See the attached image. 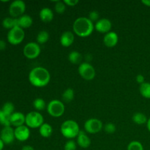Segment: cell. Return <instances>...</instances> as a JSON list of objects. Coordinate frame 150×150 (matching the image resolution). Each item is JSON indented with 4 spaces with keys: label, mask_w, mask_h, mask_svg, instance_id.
Here are the masks:
<instances>
[{
    "label": "cell",
    "mask_w": 150,
    "mask_h": 150,
    "mask_svg": "<svg viewBox=\"0 0 150 150\" xmlns=\"http://www.w3.org/2000/svg\"><path fill=\"white\" fill-rule=\"evenodd\" d=\"M51 81V74L43 67H35L29 73V81L32 86L42 88L47 86Z\"/></svg>",
    "instance_id": "cell-1"
},
{
    "label": "cell",
    "mask_w": 150,
    "mask_h": 150,
    "mask_svg": "<svg viewBox=\"0 0 150 150\" xmlns=\"http://www.w3.org/2000/svg\"><path fill=\"white\" fill-rule=\"evenodd\" d=\"M95 29V24L87 17H79L73 24V33L80 38L90 36Z\"/></svg>",
    "instance_id": "cell-2"
},
{
    "label": "cell",
    "mask_w": 150,
    "mask_h": 150,
    "mask_svg": "<svg viewBox=\"0 0 150 150\" xmlns=\"http://www.w3.org/2000/svg\"><path fill=\"white\" fill-rule=\"evenodd\" d=\"M60 131L64 138L69 140H73L75 138H77L81 130L77 122L73 120H68L62 124Z\"/></svg>",
    "instance_id": "cell-3"
},
{
    "label": "cell",
    "mask_w": 150,
    "mask_h": 150,
    "mask_svg": "<svg viewBox=\"0 0 150 150\" xmlns=\"http://www.w3.org/2000/svg\"><path fill=\"white\" fill-rule=\"evenodd\" d=\"M47 112L51 117L59 118L64 114L65 106L62 101L59 100H52L48 103L46 107Z\"/></svg>",
    "instance_id": "cell-4"
},
{
    "label": "cell",
    "mask_w": 150,
    "mask_h": 150,
    "mask_svg": "<svg viewBox=\"0 0 150 150\" xmlns=\"http://www.w3.org/2000/svg\"><path fill=\"white\" fill-rule=\"evenodd\" d=\"M43 123V116L39 111H31L26 115L25 125L29 128H40Z\"/></svg>",
    "instance_id": "cell-5"
},
{
    "label": "cell",
    "mask_w": 150,
    "mask_h": 150,
    "mask_svg": "<svg viewBox=\"0 0 150 150\" xmlns=\"http://www.w3.org/2000/svg\"><path fill=\"white\" fill-rule=\"evenodd\" d=\"M25 38V32L22 28L19 26L13 28L9 30L7 35V39L9 43L11 45H19L23 42Z\"/></svg>",
    "instance_id": "cell-6"
},
{
    "label": "cell",
    "mask_w": 150,
    "mask_h": 150,
    "mask_svg": "<svg viewBox=\"0 0 150 150\" xmlns=\"http://www.w3.org/2000/svg\"><path fill=\"white\" fill-rule=\"evenodd\" d=\"M78 71L81 77L86 81H91L94 79L96 75L95 67L87 62L81 63L78 68Z\"/></svg>",
    "instance_id": "cell-7"
},
{
    "label": "cell",
    "mask_w": 150,
    "mask_h": 150,
    "mask_svg": "<svg viewBox=\"0 0 150 150\" xmlns=\"http://www.w3.org/2000/svg\"><path fill=\"white\" fill-rule=\"evenodd\" d=\"M26 11V4L22 0H15L9 6V13L14 18H18L24 15Z\"/></svg>",
    "instance_id": "cell-8"
},
{
    "label": "cell",
    "mask_w": 150,
    "mask_h": 150,
    "mask_svg": "<svg viewBox=\"0 0 150 150\" xmlns=\"http://www.w3.org/2000/svg\"><path fill=\"white\" fill-rule=\"evenodd\" d=\"M41 53L40 45L35 42H29L25 45L23 49V54L26 58L29 59H35L38 58Z\"/></svg>",
    "instance_id": "cell-9"
},
{
    "label": "cell",
    "mask_w": 150,
    "mask_h": 150,
    "mask_svg": "<svg viewBox=\"0 0 150 150\" xmlns=\"http://www.w3.org/2000/svg\"><path fill=\"white\" fill-rule=\"evenodd\" d=\"M84 130L86 133L95 134L99 133L103 128L102 121L97 118H91L86 120L84 123Z\"/></svg>",
    "instance_id": "cell-10"
},
{
    "label": "cell",
    "mask_w": 150,
    "mask_h": 150,
    "mask_svg": "<svg viewBox=\"0 0 150 150\" xmlns=\"http://www.w3.org/2000/svg\"><path fill=\"white\" fill-rule=\"evenodd\" d=\"M0 139L4 144H10L16 139L14 129L11 126L4 127L0 132Z\"/></svg>",
    "instance_id": "cell-11"
},
{
    "label": "cell",
    "mask_w": 150,
    "mask_h": 150,
    "mask_svg": "<svg viewBox=\"0 0 150 150\" xmlns=\"http://www.w3.org/2000/svg\"><path fill=\"white\" fill-rule=\"evenodd\" d=\"M112 28L111 21L108 18H100L95 23V29L97 32L103 34H107L111 32Z\"/></svg>",
    "instance_id": "cell-12"
},
{
    "label": "cell",
    "mask_w": 150,
    "mask_h": 150,
    "mask_svg": "<svg viewBox=\"0 0 150 150\" xmlns=\"http://www.w3.org/2000/svg\"><path fill=\"white\" fill-rule=\"evenodd\" d=\"M14 132L16 139L19 142H26L30 137V129L26 125L16 127Z\"/></svg>",
    "instance_id": "cell-13"
},
{
    "label": "cell",
    "mask_w": 150,
    "mask_h": 150,
    "mask_svg": "<svg viewBox=\"0 0 150 150\" xmlns=\"http://www.w3.org/2000/svg\"><path fill=\"white\" fill-rule=\"evenodd\" d=\"M119 41L118 35L115 32H109L105 34L103 38V43L108 48H114L117 45Z\"/></svg>",
    "instance_id": "cell-14"
},
{
    "label": "cell",
    "mask_w": 150,
    "mask_h": 150,
    "mask_svg": "<svg viewBox=\"0 0 150 150\" xmlns=\"http://www.w3.org/2000/svg\"><path fill=\"white\" fill-rule=\"evenodd\" d=\"M26 122V115L20 111H15L11 116H10V124L14 127H20V126L24 125Z\"/></svg>",
    "instance_id": "cell-15"
},
{
    "label": "cell",
    "mask_w": 150,
    "mask_h": 150,
    "mask_svg": "<svg viewBox=\"0 0 150 150\" xmlns=\"http://www.w3.org/2000/svg\"><path fill=\"white\" fill-rule=\"evenodd\" d=\"M75 34L70 31H66L60 37V43L64 48L70 47L74 42Z\"/></svg>",
    "instance_id": "cell-16"
},
{
    "label": "cell",
    "mask_w": 150,
    "mask_h": 150,
    "mask_svg": "<svg viewBox=\"0 0 150 150\" xmlns=\"http://www.w3.org/2000/svg\"><path fill=\"white\" fill-rule=\"evenodd\" d=\"M76 143L80 147L83 149H86L89 147L91 144V139L87 136L86 133L83 130H81L79 136L76 138Z\"/></svg>",
    "instance_id": "cell-17"
},
{
    "label": "cell",
    "mask_w": 150,
    "mask_h": 150,
    "mask_svg": "<svg viewBox=\"0 0 150 150\" xmlns=\"http://www.w3.org/2000/svg\"><path fill=\"white\" fill-rule=\"evenodd\" d=\"M39 17L41 21H42L43 23H50L54 19V13L51 9L48 8V7H44V8L41 9V10L40 11Z\"/></svg>",
    "instance_id": "cell-18"
},
{
    "label": "cell",
    "mask_w": 150,
    "mask_h": 150,
    "mask_svg": "<svg viewBox=\"0 0 150 150\" xmlns=\"http://www.w3.org/2000/svg\"><path fill=\"white\" fill-rule=\"evenodd\" d=\"M33 23V19L29 15H23L21 17L18 18V25L22 29L29 28Z\"/></svg>",
    "instance_id": "cell-19"
},
{
    "label": "cell",
    "mask_w": 150,
    "mask_h": 150,
    "mask_svg": "<svg viewBox=\"0 0 150 150\" xmlns=\"http://www.w3.org/2000/svg\"><path fill=\"white\" fill-rule=\"evenodd\" d=\"M39 133L43 138H49L52 135L53 127L48 123L44 122L39 128Z\"/></svg>",
    "instance_id": "cell-20"
},
{
    "label": "cell",
    "mask_w": 150,
    "mask_h": 150,
    "mask_svg": "<svg viewBox=\"0 0 150 150\" xmlns=\"http://www.w3.org/2000/svg\"><path fill=\"white\" fill-rule=\"evenodd\" d=\"M2 26L5 29L10 30L13 28L18 26V18H14L12 17H6L2 21Z\"/></svg>",
    "instance_id": "cell-21"
},
{
    "label": "cell",
    "mask_w": 150,
    "mask_h": 150,
    "mask_svg": "<svg viewBox=\"0 0 150 150\" xmlns=\"http://www.w3.org/2000/svg\"><path fill=\"white\" fill-rule=\"evenodd\" d=\"M132 120H133V121L136 125H142L146 124L148 121V119L146 117V116L144 114L141 112L135 113L133 115Z\"/></svg>",
    "instance_id": "cell-22"
},
{
    "label": "cell",
    "mask_w": 150,
    "mask_h": 150,
    "mask_svg": "<svg viewBox=\"0 0 150 150\" xmlns=\"http://www.w3.org/2000/svg\"><path fill=\"white\" fill-rule=\"evenodd\" d=\"M81 59V54L80 52L77 51H71L68 55V60L70 61V62H71L73 64H80Z\"/></svg>",
    "instance_id": "cell-23"
},
{
    "label": "cell",
    "mask_w": 150,
    "mask_h": 150,
    "mask_svg": "<svg viewBox=\"0 0 150 150\" xmlns=\"http://www.w3.org/2000/svg\"><path fill=\"white\" fill-rule=\"evenodd\" d=\"M48 40H49V34L47 31L42 30L38 32L36 38L37 43L39 45H43L48 42Z\"/></svg>",
    "instance_id": "cell-24"
},
{
    "label": "cell",
    "mask_w": 150,
    "mask_h": 150,
    "mask_svg": "<svg viewBox=\"0 0 150 150\" xmlns=\"http://www.w3.org/2000/svg\"><path fill=\"white\" fill-rule=\"evenodd\" d=\"M75 98V92L72 88H67L63 92L62 95V98L63 101L66 103H70L73 101Z\"/></svg>",
    "instance_id": "cell-25"
},
{
    "label": "cell",
    "mask_w": 150,
    "mask_h": 150,
    "mask_svg": "<svg viewBox=\"0 0 150 150\" xmlns=\"http://www.w3.org/2000/svg\"><path fill=\"white\" fill-rule=\"evenodd\" d=\"M139 92L140 94L146 99H150V83L149 82H144V83L140 85L139 87Z\"/></svg>",
    "instance_id": "cell-26"
},
{
    "label": "cell",
    "mask_w": 150,
    "mask_h": 150,
    "mask_svg": "<svg viewBox=\"0 0 150 150\" xmlns=\"http://www.w3.org/2000/svg\"><path fill=\"white\" fill-rule=\"evenodd\" d=\"M33 106L37 110V111H43L46 108L47 105L46 103L42 98H38L33 101Z\"/></svg>",
    "instance_id": "cell-27"
},
{
    "label": "cell",
    "mask_w": 150,
    "mask_h": 150,
    "mask_svg": "<svg viewBox=\"0 0 150 150\" xmlns=\"http://www.w3.org/2000/svg\"><path fill=\"white\" fill-rule=\"evenodd\" d=\"M0 124L4 126V127L11 126V124H10V116L7 115L5 113L3 112L1 109H0Z\"/></svg>",
    "instance_id": "cell-28"
},
{
    "label": "cell",
    "mask_w": 150,
    "mask_h": 150,
    "mask_svg": "<svg viewBox=\"0 0 150 150\" xmlns=\"http://www.w3.org/2000/svg\"><path fill=\"white\" fill-rule=\"evenodd\" d=\"M1 110L4 113L9 116H11L15 112V106L14 104L11 102H7L3 105Z\"/></svg>",
    "instance_id": "cell-29"
},
{
    "label": "cell",
    "mask_w": 150,
    "mask_h": 150,
    "mask_svg": "<svg viewBox=\"0 0 150 150\" xmlns=\"http://www.w3.org/2000/svg\"><path fill=\"white\" fill-rule=\"evenodd\" d=\"M127 150H144L143 144L139 141H133L127 145Z\"/></svg>",
    "instance_id": "cell-30"
},
{
    "label": "cell",
    "mask_w": 150,
    "mask_h": 150,
    "mask_svg": "<svg viewBox=\"0 0 150 150\" xmlns=\"http://www.w3.org/2000/svg\"><path fill=\"white\" fill-rule=\"evenodd\" d=\"M54 9H55L56 13L58 14H63L66 10V5L64 1H57L54 5Z\"/></svg>",
    "instance_id": "cell-31"
},
{
    "label": "cell",
    "mask_w": 150,
    "mask_h": 150,
    "mask_svg": "<svg viewBox=\"0 0 150 150\" xmlns=\"http://www.w3.org/2000/svg\"><path fill=\"white\" fill-rule=\"evenodd\" d=\"M104 130L107 133L109 134H112V133H115L116 130H117V127L112 122H108L107 124L105 125L104 126Z\"/></svg>",
    "instance_id": "cell-32"
},
{
    "label": "cell",
    "mask_w": 150,
    "mask_h": 150,
    "mask_svg": "<svg viewBox=\"0 0 150 150\" xmlns=\"http://www.w3.org/2000/svg\"><path fill=\"white\" fill-rule=\"evenodd\" d=\"M77 143L73 140H68L64 146V150H76Z\"/></svg>",
    "instance_id": "cell-33"
},
{
    "label": "cell",
    "mask_w": 150,
    "mask_h": 150,
    "mask_svg": "<svg viewBox=\"0 0 150 150\" xmlns=\"http://www.w3.org/2000/svg\"><path fill=\"white\" fill-rule=\"evenodd\" d=\"M99 13H98V11H96V10H92V11H91L90 13H89L88 18H89L91 21L97 22L99 20Z\"/></svg>",
    "instance_id": "cell-34"
},
{
    "label": "cell",
    "mask_w": 150,
    "mask_h": 150,
    "mask_svg": "<svg viewBox=\"0 0 150 150\" xmlns=\"http://www.w3.org/2000/svg\"><path fill=\"white\" fill-rule=\"evenodd\" d=\"M63 1L66 6H69V7H75L79 3V0H64Z\"/></svg>",
    "instance_id": "cell-35"
},
{
    "label": "cell",
    "mask_w": 150,
    "mask_h": 150,
    "mask_svg": "<svg viewBox=\"0 0 150 150\" xmlns=\"http://www.w3.org/2000/svg\"><path fill=\"white\" fill-rule=\"evenodd\" d=\"M136 81H137V83H139L140 85L144 83L145 82L144 76L142 74L137 75V76H136Z\"/></svg>",
    "instance_id": "cell-36"
},
{
    "label": "cell",
    "mask_w": 150,
    "mask_h": 150,
    "mask_svg": "<svg viewBox=\"0 0 150 150\" xmlns=\"http://www.w3.org/2000/svg\"><path fill=\"white\" fill-rule=\"evenodd\" d=\"M6 48V42H4V40H0V50L2 51Z\"/></svg>",
    "instance_id": "cell-37"
},
{
    "label": "cell",
    "mask_w": 150,
    "mask_h": 150,
    "mask_svg": "<svg viewBox=\"0 0 150 150\" xmlns=\"http://www.w3.org/2000/svg\"><path fill=\"white\" fill-rule=\"evenodd\" d=\"M21 150H35L33 146H30V145H25L22 147Z\"/></svg>",
    "instance_id": "cell-38"
},
{
    "label": "cell",
    "mask_w": 150,
    "mask_h": 150,
    "mask_svg": "<svg viewBox=\"0 0 150 150\" xmlns=\"http://www.w3.org/2000/svg\"><path fill=\"white\" fill-rule=\"evenodd\" d=\"M142 3L144 4L145 6L150 7V0H142Z\"/></svg>",
    "instance_id": "cell-39"
},
{
    "label": "cell",
    "mask_w": 150,
    "mask_h": 150,
    "mask_svg": "<svg viewBox=\"0 0 150 150\" xmlns=\"http://www.w3.org/2000/svg\"><path fill=\"white\" fill-rule=\"evenodd\" d=\"M4 142L1 141V139H0V150H2L4 149Z\"/></svg>",
    "instance_id": "cell-40"
},
{
    "label": "cell",
    "mask_w": 150,
    "mask_h": 150,
    "mask_svg": "<svg viewBox=\"0 0 150 150\" xmlns=\"http://www.w3.org/2000/svg\"><path fill=\"white\" fill-rule=\"evenodd\" d=\"M146 127H147L148 130H149V131L150 132V117L149 119H148L147 123H146Z\"/></svg>",
    "instance_id": "cell-41"
}]
</instances>
